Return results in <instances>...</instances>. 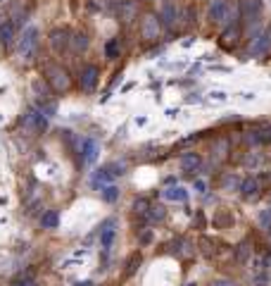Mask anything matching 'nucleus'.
I'll list each match as a JSON object with an SVG mask.
<instances>
[{
	"instance_id": "nucleus-36",
	"label": "nucleus",
	"mask_w": 271,
	"mask_h": 286,
	"mask_svg": "<svg viewBox=\"0 0 271 286\" xmlns=\"http://www.w3.org/2000/svg\"><path fill=\"white\" fill-rule=\"evenodd\" d=\"M188 286H198V284H188Z\"/></svg>"
},
{
	"instance_id": "nucleus-35",
	"label": "nucleus",
	"mask_w": 271,
	"mask_h": 286,
	"mask_svg": "<svg viewBox=\"0 0 271 286\" xmlns=\"http://www.w3.org/2000/svg\"><path fill=\"white\" fill-rule=\"evenodd\" d=\"M17 286H34V284H31V282H19Z\"/></svg>"
},
{
	"instance_id": "nucleus-30",
	"label": "nucleus",
	"mask_w": 271,
	"mask_h": 286,
	"mask_svg": "<svg viewBox=\"0 0 271 286\" xmlns=\"http://www.w3.org/2000/svg\"><path fill=\"white\" fill-rule=\"evenodd\" d=\"M193 189L198 191V193H204V191H207V181H204V179H195Z\"/></svg>"
},
{
	"instance_id": "nucleus-5",
	"label": "nucleus",
	"mask_w": 271,
	"mask_h": 286,
	"mask_svg": "<svg viewBox=\"0 0 271 286\" xmlns=\"http://www.w3.org/2000/svg\"><path fill=\"white\" fill-rule=\"evenodd\" d=\"M117 222L114 219H107V222H102V227H100V248L109 253L112 250V244H114V239H117Z\"/></svg>"
},
{
	"instance_id": "nucleus-20",
	"label": "nucleus",
	"mask_w": 271,
	"mask_h": 286,
	"mask_svg": "<svg viewBox=\"0 0 271 286\" xmlns=\"http://www.w3.org/2000/svg\"><path fill=\"white\" fill-rule=\"evenodd\" d=\"M41 224L45 227V229H55L57 224H60V217H57V212L55 210H48L45 215L41 217Z\"/></svg>"
},
{
	"instance_id": "nucleus-12",
	"label": "nucleus",
	"mask_w": 271,
	"mask_h": 286,
	"mask_svg": "<svg viewBox=\"0 0 271 286\" xmlns=\"http://www.w3.org/2000/svg\"><path fill=\"white\" fill-rule=\"evenodd\" d=\"M162 196L167 201H174V203H183V201H188V191L183 189L181 184H171V186H167L162 191Z\"/></svg>"
},
{
	"instance_id": "nucleus-10",
	"label": "nucleus",
	"mask_w": 271,
	"mask_h": 286,
	"mask_svg": "<svg viewBox=\"0 0 271 286\" xmlns=\"http://www.w3.org/2000/svg\"><path fill=\"white\" fill-rule=\"evenodd\" d=\"M160 24H164L167 29H171L174 24H176V19H178V10H176V5L174 2H164L162 5V10H160Z\"/></svg>"
},
{
	"instance_id": "nucleus-22",
	"label": "nucleus",
	"mask_w": 271,
	"mask_h": 286,
	"mask_svg": "<svg viewBox=\"0 0 271 286\" xmlns=\"http://www.w3.org/2000/svg\"><path fill=\"white\" fill-rule=\"evenodd\" d=\"M250 253H252L250 244H247V241H243V244L236 248V260H238V262H245V260L250 258Z\"/></svg>"
},
{
	"instance_id": "nucleus-26",
	"label": "nucleus",
	"mask_w": 271,
	"mask_h": 286,
	"mask_svg": "<svg viewBox=\"0 0 271 286\" xmlns=\"http://www.w3.org/2000/svg\"><path fill=\"white\" fill-rule=\"evenodd\" d=\"M138 265H140V253H134L129 258V262H126V274H134L138 270Z\"/></svg>"
},
{
	"instance_id": "nucleus-6",
	"label": "nucleus",
	"mask_w": 271,
	"mask_h": 286,
	"mask_svg": "<svg viewBox=\"0 0 271 286\" xmlns=\"http://www.w3.org/2000/svg\"><path fill=\"white\" fill-rule=\"evenodd\" d=\"M98 77H100V69L95 67V65H86V67L81 69V74H79V83H81V88L86 91V93L95 91Z\"/></svg>"
},
{
	"instance_id": "nucleus-4",
	"label": "nucleus",
	"mask_w": 271,
	"mask_h": 286,
	"mask_svg": "<svg viewBox=\"0 0 271 286\" xmlns=\"http://www.w3.org/2000/svg\"><path fill=\"white\" fill-rule=\"evenodd\" d=\"M269 50H271V29H267V31H262V34H257V36L252 39L250 55H252V57H262V55H267Z\"/></svg>"
},
{
	"instance_id": "nucleus-15",
	"label": "nucleus",
	"mask_w": 271,
	"mask_h": 286,
	"mask_svg": "<svg viewBox=\"0 0 271 286\" xmlns=\"http://www.w3.org/2000/svg\"><path fill=\"white\" fill-rule=\"evenodd\" d=\"M198 167H200V155L188 153V155L181 158V169H183V172H195Z\"/></svg>"
},
{
	"instance_id": "nucleus-27",
	"label": "nucleus",
	"mask_w": 271,
	"mask_h": 286,
	"mask_svg": "<svg viewBox=\"0 0 271 286\" xmlns=\"http://www.w3.org/2000/svg\"><path fill=\"white\" fill-rule=\"evenodd\" d=\"M71 43H74V50H86V48H88V39H86L83 34H76V36L71 39Z\"/></svg>"
},
{
	"instance_id": "nucleus-21",
	"label": "nucleus",
	"mask_w": 271,
	"mask_h": 286,
	"mask_svg": "<svg viewBox=\"0 0 271 286\" xmlns=\"http://www.w3.org/2000/svg\"><path fill=\"white\" fill-rule=\"evenodd\" d=\"M31 86H34V91H36V95L41 98L43 103H48V98H50V91L45 88V83H43L41 79H34V83H31Z\"/></svg>"
},
{
	"instance_id": "nucleus-33",
	"label": "nucleus",
	"mask_w": 271,
	"mask_h": 286,
	"mask_svg": "<svg viewBox=\"0 0 271 286\" xmlns=\"http://www.w3.org/2000/svg\"><path fill=\"white\" fill-rule=\"evenodd\" d=\"M150 241V229H143L140 232V244H148Z\"/></svg>"
},
{
	"instance_id": "nucleus-31",
	"label": "nucleus",
	"mask_w": 271,
	"mask_h": 286,
	"mask_svg": "<svg viewBox=\"0 0 271 286\" xmlns=\"http://www.w3.org/2000/svg\"><path fill=\"white\" fill-rule=\"evenodd\" d=\"M209 98L221 103V100H226V93H224V91H212V93H209Z\"/></svg>"
},
{
	"instance_id": "nucleus-23",
	"label": "nucleus",
	"mask_w": 271,
	"mask_h": 286,
	"mask_svg": "<svg viewBox=\"0 0 271 286\" xmlns=\"http://www.w3.org/2000/svg\"><path fill=\"white\" fill-rule=\"evenodd\" d=\"M257 219H259V227H262L264 232H271V207H267V210H262Z\"/></svg>"
},
{
	"instance_id": "nucleus-19",
	"label": "nucleus",
	"mask_w": 271,
	"mask_h": 286,
	"mask_svg": "<svg viewBox=\"0 0 271 286\" xmlns=\"http://www.w3.org/2000/svg\"><path fill=\"white\" fill-rule=\"evenodd\" d=\"M100 196H102V201L114 203V201H119V189H117V186H112V184H107V186H102Z\"/></svg>"
},
{
	"instance_id": "nucleus-18",
	"label": "nucleus",
	"mask_w": 271,
	"mask_h": 286,
	"mask_svg": "<svg viewBox=\"0 0 271 286\" xmlns=\"http://www.w3.org/2000/svg\"><path fill=\"white\" fill-rule=\"evenodd\" d=\"M164 217H167V210L162 205H150L148 212H145V219H150V222H162Z\"/></svg>"
},
{
	"instance_id": "nucleus-1",
	"label": "nucleus",
	"mask_w": 271,
	"mask_h": 286,
	"mask_svg": "<svg viewBox=\"0 0 271 286\" xmlns=\"http://www.w3.org/2000/svg\"><path fill=\"white\" fill-rule=\"evenodd\" d=\"M43 77H45V83H50L53 91H67L71 79H69V72L62 65L57 62H48L43 67Z\"/></svg>"
},
{
	"instance_id": "nucleus-16",
	"label": "nucleus",
	"mask_w": 271,
	"mask_h": 286,
	"mask_svg": "<svg viewBox=\"0 0 271 286\" xmlns=\"http://www.w3.org/2000/svg\"><path fill=\"white\" fill-rule=\"evenodd\" d=\"M240 191H243V198H257L259 181H257V179H245L243 186H240Z\"/></svg>"
},
{
	"instance_id": "nucleus-29",
	"label": "nucleus",
	"mask_w": 271,
	"mask_h": 286,
	"mask_svg": "<svg viewBox=\"0 0 271 286\" xmlns=\"http://www.w3.org/2000/svg\"><path fill=\"white\" fill-rule=\"evenodd\" d=\"M107 169H109L112 177H122L124 172H126V164L124 163H112V164H107Z\"/></svg>"
},
{
	"instance_id": "nucleus-34",
	"label": "nucleus",
	"mask_w": 271,
	"mask_h": 286,
	"mask_svg": "<svg viewBox=\"0 0 271 286\" xmlns=\"http://www.w3.org/2000/svg\"><path fill=\"white\" fill-rule=\"evenodd\" d=\"M76 286H93V282H79Z\"/></svg>"
},
{
	"instance_id": "nucleus-25",
	"label": "nucleus",
	"mask_w": 271,
	"mask_h": 286,
	"mask_svg": "<svg viewBox=\"0 0 271 286\" xmlns=\"http://www.w3.org/2000/svg\"><path fill=\"white\" fill-rule=\"evenodd\" d=\"M105 55H107L109 60L119 57V41H117V39H112V41H107V45H105Z\"/></svg>"
},
{
	"instance_id": "nucleus-28",
	"label": "nucleus",
	"mask_w": 271,
	"mask_h": 286,
	"mask_svg": "<svg viewBox=\"0 0 271 286\" xmlns=\"http://www.w3.org/2000/svg\"><path fill=\"white\" fill-rule=\"evenodd\" d=\"M148 207H150V203H148V201H145V198H138V201H136V203H134V210H136V212H138V215H140V217H145V212H148Z\"/></svg>"
},
{
	"instance_id": "nucleus-13",
	"label": "nucleus",
	"mask_w": 271,
	"mask_h": 286,
	"mask_svg": "<svg viewBox=\"0 0 271 286\" xmlns=\"http://www.w3.org/2000/svg\"><path fill=\"white\" fill-rule=\"evenodd\" d=\"M136 12H138V5H136L134 0H124L122 5H119V19H122V24H131L136 19Z\"/></svg>"
},
{
	"instance_id": "nucleus-14",
	"label": "nucleus",
	"mask_w": 271,
	"mask_h": 286,
	"mask_svg": "<svg viewBox=\"0 0 271 286\" xmlns=\"http://www.w3.org/2000/svg\"><path fill=\"white\" fill-rule=\"evenodd\" d=\"M238 39H240V27L236 24V27H229L226 31H224V36H221V45H224V48H231V45H236V43H238Z\"/></svg>"
},
{
	"instance_id": "nucleus-9",
	"label": "nucleus",
	"mask_w": 271,
	"mask_h": 286,
	"mask_svg": "<svg viewBox=\"0 0 271 286\" xmlns=\"http://www.w3.org/2000/svg\"><path fill=\"white\" fill-rule=\"evenodd\" d=\"M98 153H100V143L95 138H86L81 146V163L83 164H93L98 160Z\"/></svg>"
},
{
	"instance_id": "nucleus-3",
	"label": "nucleus",
	"mask_w": 271,
	"mask_h": 286,
	"mask_svg": "<svg viewBox=\"0 0 271 286\" xmlns=\"http://www.w3.org/2000/svg\"><path fill=\"white\" fill-rule=\"evenodd\" d=\"M36 45H38V29L36 27H29L24 34H22V39H19V55H24V57H29V55H34V50H36Z\"/></svg>"
},
{
	"instance_id": "nucleus-8",
	"label": "nucleus",
	"mask_w": 271,
	"mask_h": 286,
	"mask_svg": "<svg viewBox=\"0 0 271 286\" xmlns=\"http://www.w3.org/2000/svg\"><path fill=\"white\" fill-rule=\"evenodd\" d=\"M140 34H143L145 41H155V39L160 36V19H157L155 14H148V17L143 19V24H140Z\"/></svg>"
},
{
	"instance_id": "nucleus-2",
	"label": "nucleus",
	"mask_w": 271,
	"mask_h": 286,
	"mask_svg": "<svg viewBox=\"0 0 271 286\" xmlns=\"http://www.w3.org/2000/svg\"><path fill=\"white\" fill-rule=\"evenodd\" d=\"M236 14H238V7H231V2L226 0H212L207 10V17L212 24H231V17Z\"/></svg>"
},
{
	"instance_id": "nucleus-32",
	"label": "nucleus",
	"mask_w": 271,
	"mask_h": 286,
	"mask_svg": "<svg viewBox=\"0 0 271 286\" xmlns=\"http://www.w3.org/2000/svg\"><path fill=\"white\" fill-rule=\"evenodd\" d=\"M212 286H236V284H233L231 279H217V282H214Z\"/></svg>"
},
{
	"instance_id": "nucleus-11",
	"label": "nucleus",
	"mask_w": 271,
	"mask_h": 286,
	"mask_svg": "<svg viewBox=\"0 0 271 286\" xmlns=\"http://www.w3.org/2000/svg\"><path fill=\"white\" fill-rule=\"evenodd\" d=\"M50 45H53L55 53H62V50L69 45V31L67 29H55L53 34H50Z\"/></svg>"
},
{
	"instance_id": "nucleus-37",
	"label": "nucleus",
	"mask_w": 271,
	"mask_h": 286,
	"mask_svg": "<svg viewBox=\"0 0 271 286\" xmlns=\"http://www.w3.org/2000/svg\"><path fill=\"white\" fill-rule=\"evenodd\" d=\"M0 2H5V0H0Z\"/></svg>"
},
{
	"instance_id": "nucleus-17",
	"label": "nucleus",
	"mask_w": 271,
	"mask_h": 286,
	"mask_svg": "<svg viewBox=\"0 0 271 286\" xmlns=\"http://www.w3.org/2000/svg\"><path fill=\"white\" fill-rule=\"evenodd\" d=\"M14 39V24L12 22H5V24H0V43H5V45H10Z\"/></svg>"
},
{
	"instance_id": "nucleus-7",
	"label": "nucleus",
	"mask_w": 271,
	"mask_h": 286,
	"mask_svg": "<svg viewBox=\"0 0 271 286\" xmlns=\"http://www.w3.org/2000/svg\"><path fill=\"white\" fill-rule=\"evenodd\" d=\"M259 12H262V2L259 0H240V5H238V14L243 17L245 22H257Z\"/></svg>"
},
{
	"instance_id": "nucleus-24",
	"label": "nucleus",
	"mask_w": 271,
	"mask_h": 286,
	"mask_svg": "<svg viewBox=\"0 0 271 286\" xmlns=\"http://www.w3.org/2000/svg\"><path fill=\"white\" fill-rule=\"evenodd\" d=\"M112 174H109V169L107 167H102V169H98L95 172V177H93V184H107V181H112Z\"/></svg>"
}]
</instances>
